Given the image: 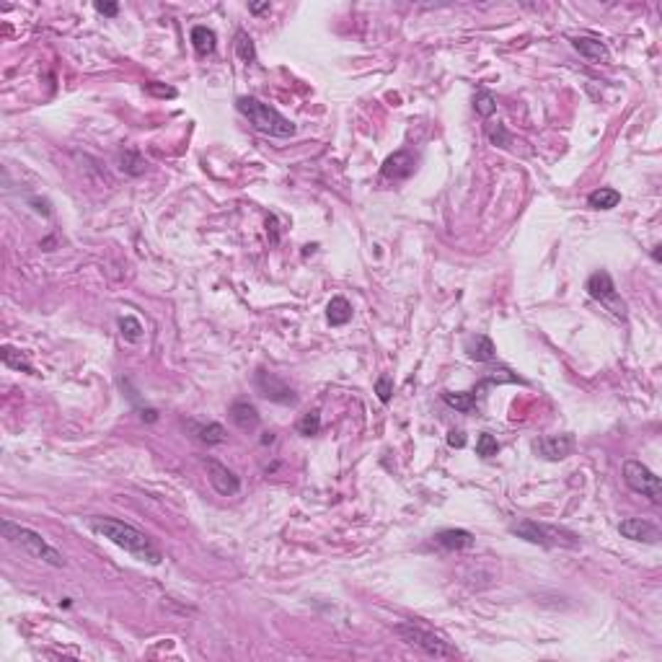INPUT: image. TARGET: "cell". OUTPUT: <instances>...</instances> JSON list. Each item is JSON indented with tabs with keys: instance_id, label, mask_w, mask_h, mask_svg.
<instances>
[{
	"instance_id": "obj_1",
	"label": "cell",
	"mask_w": 662,
	"mask_h": 662,
	"mask_svg": "<svg viewBox=\"0 0 662 662\" xmlns=\"http://www.w3.org/2000/svg\"><path fill=\"white\" fill-rule=\"evenodd\" d=\"M86 525H88V530H93L96 535L112 541L114 546L124 548L127 554H132L135 559H140V562H148V564L164 562L161 548L150 541V535L143 533V530H137L135 525H129L124 520L107 518V515H93V518H86Z\"/></svg>"
},
{
	"instance_id": "obj_2",
	"label": "cell",
	"mask_w": 662,
	"mask_h": 662,
	"mask_svg": "<svg viewBox=\"0 0 662 662\" xmlns=\"http://www.w3.org/2000/svg\"><path fill=\"white\" fill-rule=\"evenodd\" d=\"M235 107L246 119L251 122V127L264 132L269 137H292L295 135V124L287 117H282L277 109H272L269 104L254 99V96H241L235 101Z\"/></svg>"
},
{
	"instance_id": "obj_3",
	"label": "cell",
	"mask_w": 662,
	"mask_h": 662,
	"mask_svg": "<svg viewBox=\"0 0 662 662\" xmlns=\"http://www.w3.org/2000/svg\"><path fill=\"white\" fill-rule=\"evenodd\" d=\"M3 535H6L11 543L21 546L29 556L39 559V562L50 564V567H58V570L60 567H65V556L60 554L52 543L44 541L42 533H36V530H31V528L18 525V523H14V520H3Z\"/></svg>"
},
{
	"instance_id": "obj_4",
	"label": "cell",
	"mask_w": 662,
	"mask_h": 662,
	"mask_svg": "<svg viewBox=\"0 0 662 662\" xmlns=\"http://www.w3.org/2000/svg\"><path fill=\"white\" fill-rule=\"evenodd\" d=\"M510 533L523 538L528 543H535L541 548H577L580 546V538H577L572 530H564V528L546 525V523H535V520H520L510 528Z\"/></svg>"
},
{
	"instance_id": "obj_5",
	"label": "cell",
	"mask_w": 662,
	"mask_h": 662,
	"mask_svg": "<svg viewBox=\"0 0 662 662\" xmlns=\"http://www.w3.org/2000/svg\"><path fill=\"white\" fill-rule=\"evenodd\" d=\"M393 631L399 634L406 644H412V647L422 649L425 655L434 657V660H450V657H458V649L456 647H450L448 641L440 639L437 634H432V631H427V629L417 626L414 621L396 624V626H393Z\"/></svg>"
},
{
	"instance_id": "obj_6",
	"label": "cell",
	"mask_w": 662,
	"mask_h": 662,
	"mask_svg": "<svg viewBox=\"0 0 662 662\" xmlns=\"http://www.w3.org/2000/svg\"><path fill=\"white\" fill-rule=\"evenodd\" d=\"M584 290H587V295H590L592 300H598L605 311H611L616 319L626 321L629 308H626V303H624V298L619 295V290H616V285H613L611 274H608L605 269L592 272Z\"/></svg>"
},
{
	"instance_id": "obj_7",
	"label": "cell",
	"mask_w": 662,
	"mask_h": 662,
	"mask_svg": "<svg viewBox=\"0 0 662 662\" xmlns=\"http://www.w3.org/2000/svg\"><path fill=\"white\" fill-rule=\"evenodd\" d=\"M624 481L631 491L641 494V497H649L655 505L662 502V481L655 471L647 469L641 461H626L624 463Z\"/></svg>"
},
{
	"instance_id": "obj_8",
	"label": "cell",
	"mask_w": 662,
	"mask_h": 662,
	"mask_svg": "<svg viewBox=\"0 0 662 662\" xmlns=\"http://www.w3.org/2000/svg\"><path fill=\"white\" fill-rule=\"evenodd\" d=\"M254 383H257V391L262 393L267 401H274V404H295V401H298L295 391H292L277 373L259 370L257 378H254Z\"/></svg>"
},
{
	"instance_id": "obj_9",
	"label": "cell",
	"mask_w": 662,
	"mask_h": 662,
	"mask_svg": "<svg viewBox=\"0 0 662 662\" xmlns=\"http://www.w3.org/2000/svg\"><path fill=\"white\" fill-rule=\"evenodd\" d=\"M575 434H546L533 440L535 456H541L543 461H564L575 453Z\"/></svg>"
},
{
	"instance_id": "obj_10",
	"label": "cell",
	"mask_w": 662,
	"mask_h": 662,
	"mask_svg": "<svg viewBox=\"0 0 662 662\" xmlns=\"http://www.w3.org/2000/svg\"><path fill=\"white\" fill-rule=\"evenodd\" d=\"M205 469H207V479H210V484H213V489L218 491V494H223V497H235V494L241 491L238 476H235L228 466H223L220 461L207 458Z\"/></svg>"
},
{
	"instance_id": "obj_11",
	"label": "cell",
	"mask_w": 662,
	"mask_h": 662,
	"mask_svg": "<svg viewBox=\"0 0 662 662\" xmlns=\"http://www.w3.org/2000/svg\"><path fill=\"white\" fill-rule=\"evenodd\" d=\"M417 169V153L412 148L396 150L393 156L385 158L383 164V176L393 178V181H401V178H409Z\"/></svg>"
},
{
	"instance_id": "obj_12",
	"label": "cell",
	"mask_w": 662,
	"mask_h": 662,
	"mask_svg": "<svg viewBox=\"0 0 662 662\" xmlns=\"http://www.w3.org/2000/svg\"><path fill=\"white\" fill-rule=\"evenodd\" d=\"M619 533L624 535V538H629V541H636V543H657L660 541V530H657V525H652L649 520H641V518L621 520Z\"/></svg>"
},
{
	"instance_id": "obj_13",
	"label": "cell",
	"mask_w": 662,
	"mask_h": 662,
	"mask_svg": "<svg viewBox=\"0 0 662 662\" xmlns=\"http://www.w3.org/2000/svg\"><path fill=\"white\" fill-rule=\"evenodd\" d=\"M434 543L440 548H445V551H463V548L474 546L476 538H474V533L463 530V528H448V530H440V533L434 535Z\"/></svg>"
},
{
	"instance_id": "obj_14",
	"label": "cell",
	"mask_w": 662,
	"mask_h": 662,
	"mask_svg": "<svg viewBox=\"0 0 662 662\" xmlns=\"http://www.w3.org/2000/svg\"><path fill=\"white\" fill-rule=\"evenodd\" d=\"M230 420H233L235 427L243 429V432H254V429L259 427L257 406L249 404V401H235V404L230 406Z\"/></svg>"
},
{
	"instance_id": "obj_15",
	"label": "cell",
	"mask_w": 662,
	"mask_h": 662,
	"mask_svg": "<svg viewBox=\"0 0 662 662\" xmlns=\"http://www.w3.org/2000/svg\"><path fill=\"white\" fill-rule=\"evenodd\" d=\"M572 44H575V50L580 52L584 60H590V63H605V60L611 58L608 47H605L600 39H592V36H577V39H572Z\"/></svg>"
},
{
	"instance_id": "obj_16",
	"label": "cell",
	"mask_w": 662,
	"mask_h": 662,
	"mask_svg": "<svg viewBox=\"0 0 662 662\" xmlns=\"http://www.w3.org/2000/svg\"><path fill=\"white\" fill-rule=\"evenodd\" d=\"M466 352H469V357H471V360H476V363H491V360L497 357L494 342H491L489 336H484V334L471 336L469 342H466Z\"/></svg>"
},
{
	"instance_id": "obj_17",
	"label": "cell",
	"mask_w": 662,
	"mask_h": 662,
	"mask_svg": "<svg viewBox=\"0 0 662 662\" xmlns=\"http://www.w3.org/2000/svg\"><path fill=\"white\" fill-rule=\"evenodd\" d=\"M192 47L200 58H207V55H213L215 47H218V36H215L213 29H207V26H194L192 29Z\"/></svg>"
},
{
	"instance_id": "obj_18",
	"label": "cell",
	"mask_w": 662,
	"mask_h": 662,
	"mask_svg": "<svg viewBox=\"0 0 662 662\" xmlns=\"http://www.w3.org/2000/svg\"><path fill=\"white\" fill-rule=\"evenodd\" d=\"M326 316L331 326H344V324H349V319H352V306H349V300L342 298V295L331 298L326 306Z\"/></svg>"
},
{
	"instance_id": "obj_19",
	"label": "cell",
	"mask_w": 662,
	"mask_h": 662,
	"mask_svg": "<svg viewBox=\"0 0 662 662\" xmlns=\"http://www.w3.org/2000/svg\"><path fill=\"white\" fill-rule=\"evenodd\" d=\"M189 427L194 429V434H197V440L207 442V445H220V442H225V429H223V425H218V422H207V425H197V422H189Z\"/></svg>"
},
{
	"instance_id": "obj_20",
	"label": "cell",
	"mask_w": 662,
	"mask_h": 662,
	"mask_svg": "<svg viewBox=\"0 0 662 662\" xmlns=\"http://www.w3.org/2000/svg\"><path fill=\"white\" fill-rule=\"evenodd\" d=\"M619 202H621V192H616L611 186H600V189L590 192V197H587V205H590L592 210H613V207H619Z\"/></svg>"
},
{
	"instance_id": "obj_21",
	"label": "cell",
	"mask_w": 662,
	"mask_h": 662,
	"mask_svg": "<svg viewBox=\"0 0 662 662\" xmlns=\"http://www.w3.org/2000/svg\"><path fill=\"white\" fill-rule=\"evenodd\" d=\"M442 401H445L450 409H458V412H471V409L476 406V391H469V393L442 391Z\"/></svg>"
},
{
	"instance_id": "obj_22",
	"label": "cell",
	"mask_w": 662,
	"mask_h": 662,
	"mask_svg": "<svg viewBox=\"0 0 662 662\" xmlns=\"http://www.w3.org/2000/svg\"><path fill=\"white\" fill-rule=\"evenodd\" d=\"M233 47H235V55L241 58V63L251 65L254 60H257V50H254V42H251V36L246 34L243 29H241V31H235Z\"/></svg>"
},
{
	"instance_id": "obj_23",
	"label": "cell",
	"mask_w": 662,
	"mask_h": 662,
	"mask_svg": "<svg viewBox=\"0 0 662 662\" xmlns=\"http://www.w3.org/2000/svg\"><path fill=\"white\" fill-rule=\"evenodd\" d=\"M474 109H476L479 117H491V114H494V112H497V99H494V93L479 91L476 96H474Z\"/></svg>"
},
{
	"instance_id": "obj_24",
	"label": "cell",
	"mask_w": 662,
	"mask_h": 662,
	"mask_svg": "<svg viewBox=\"0 0 662 662\" xmlns=\"http://www.w3.org/2000/svg\"><path fill=\"white\" fill-rule=\"evenodd\" d=\"M295 429H298L300 434H306V437H311V434H319L321 429V414L319 409H314V412L303 414L298 420V425H295Z\"/></svg>"
},
{
	"instance_id": "obj_25",
	"label": "cell",
	"mask_w": 662,
	"mask_h": 662,
	"mask_svg": "<svg viewBox=\"0 0 662 662\" xmlns=\"http://www.w3.org/2000/svg\"><path fill=\"white\" fill-rule=\"evenodd\" d=\"M119 331L127 342H137L143 336V324L135 319V316H122L119 319Z\"/></svg>"
},
{
	"instance_id": "obj_26",
	"label": "cell",
	"mask_w": 662,
	"mask_h": 662,
	"mask_svg": "<svg viewBox=\"0 0 662 662\" xmlns=\"http://www.w3.org/2000/svg\"><path fill=\"white\" fill-rule=\"evenodd\" d=\"M119 161H122V171L132 173V176H137V173L145 171V161L140 158V153H137V150H124Z\"/></svg>"
},
{
	"instance_id": "obj_27",
	"label": "cell",
	"mask_w": 662,
	"mask_h": 662,
	"mask_svg": "<svg viewBox=\"0 0 662 662\" xmlns=\"http://www.w3.org/2000/svg\"><path fill=\"white\" fill-rule=\"evenodd\" d=\"M476 453L481 458H494L499 453V442H497V437L494 434H489V432H481L479 434V440H476Z\"/></svg>"
},
{
	"instance_id": "obj_28",
	"label": "cell",
	"mask_w": 662,
	"mask_h": 662,
	"mask_svg": "<svg viewBox=\"0 0 662 662\" xmlns=\"http://www.w3.org/2000/svg\"><path fill=\"white\" fill-rule=\"evenodd\" d=\"M3 363L8 365V368H14V370H26V373H31V365L23 360V355L21 352H16L14 347H3Z\"/></svg>"
},
{
	"instance_id": "obj_29",
	"label": "cell",
	"mask_w": 662,
	"mask_h": 662,
	"mask_svg": "<svg viewBox=\"0 0 662 662\" xmlns=\"http://www.w3.org/2000/svg\"><path fill=\"white\" fill-rule=\"evenodd\" d=\"M375 393H378V399L383 401V404H388L391 401V396H393V378L391 375H380L375 380Z\"/></svg>"
},
{
	"instance_id": "obj_30",
	"label": "cell",
	"mask_w": 662,
	"mask_h": 662,
	"mask_svg": "<svg viewBox=\"0 0 662 662\" xmlns=\"http://www.w3.org/2000/svg\"><path fill=\"white\" fill-rule=\"evenodd\" d=\"M489 140L499 148H507L510 145V132L505 129V124H497V127H489Z\"/></svg>"
},
{
	"instance_id": "obj_31",
	"label": "cell",
	"mask_w": 662,
	"mask_h": 662,
	"mask_svg": "<svg viewBox=\"0 0 662 662\" xmlns=\"http://www.w3.org/2000/svg\"><path fill=\"white\" fill-rule=\"evenodd\" d=\"M145 91L153 93V96H161V99H173V96H176V88L158 86V83H148V86H145Z\"/></svg>"
},
{
	"instance_id": "obj_32",
	"label": "cell",
	"mask_w": 662,
	"mask_h": 662,
	"mask_svg": "<svg viewBox=\"0 0 662 662\" xmlns=\"http://www.w3.org/2000/svg\"><path fill=\"white\" fill-rule=\"evenodd\" d=\"M448 445H453V448H463V445H466V434H463V429H450Z\"/></svg>"
},
{
	"instance_id": "obj_33",
	"label": "cell",
	"mask_w": 662,
	"mask_h": 662,
	"mask_svg": "<svg viewBox=\"0 0 662 662\" xmlns=\"http://www.w3.org/2000/svg\"><path fill=\"white\" fill-rule=\"evenodd\" d=\"M96 11L104 16H117L119 14V6L117 3H96Z\"/></svg>"
},
{
	"instance_id": "obj_34",
	"label": "cell",
	"mask_w": 662,
	"mask_h": 662,
	"mask_svg": "<svg viewBox=\"0 0 662 662\" xmlns=\"http://www.w3.org/2000/svg\"><path fill=\"white\" fill-rule=\"evenodd\" d=\"M251 14H262V11H269V3H254V6H249Z\"/></svg>"
}]
</instances>
